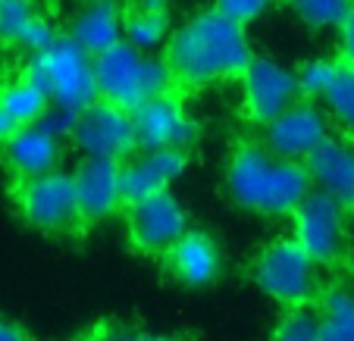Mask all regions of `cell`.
<instances>
[{
  "mask_svg": "<svg viewBox=\"0 0 354 341\" xmlns=\"http://www.w3.org/2000/svg\"><path fill=\"white\" fill-rule=\"evenodd\" d=\"M251 57L245 26L216 7L201 10L176 28L163 50L173 88L185 97L220 81H241Z\"/></svg>",
  "mask_w": 354,
  "mask_h": 341,
  "instance_id": "obj_1",
  "label": "cell"
},
{
  "mask_svg": "<svg viewBox=\"0 0 354 341\" xmlns=\"http://www.w3.org/2000/svg\"><path fill=\"white\" fill-rule=\"evenodd\" d=\"M226 197L254 216H292L314 191L310 173L301 160L276 157L261 138H239L226 160Z\"/></svg>",
  "mask_w": 354,
  "mask_h": 341,
  "instance_id": "obj_2",
  "label": "cell"
},
{
  "mask_svg": "<svg viewBox=\"0 0 354 341\" xmlns=\"http://www.w3.org/2000/svg\"><path fill=\"white\" fill-rule=\"evenodd\" d=\"M326 269L301 248L298 241L276 238L270 244H263L251 260V279L261 288L270 301L282 304V307H317L326 291L323 282Z\"/></svg>",
  "mask_w": 354,
  "mask_h": 341,
  "instance_id": "obj_3",
  "label": "cell"
},
{
  "mask_svg": "<svg viewBox=\"0 0 354 341\" xmlns=\"http://www.w3.org/2000/svg\"><path fill=\"white\" fill-rule=\"evenodd\" d=\"M22 72L44 88L50 104L69 110H85L94 101H100L97 72H94V57L82 44H75L66 32H60L44 50L26 57Z\"/></svg>",
  "mask_w": 354,
  "mask_h": 341,
  "instance_id": "obj_4",
  "label": "cell"
},
{
  "mask_svg": "<svg viewBox=\"0 0 354 341\" xmlns=\"http://www.w3.org/2000/svg\"><path fill=\"white\" fill-rule=\"evenodd\" d=\"M94 72H97L100 97L129 113L173 88L163 57H151L147 50H138L129 41H120L107 54L94 57Z\"/></svg>",
  "mask_w": 354,
  "mask_h": 341,
  "instance_id": "obj_5",
  "label": "cell"
},
{
  "mask_svg": "<svg viewBox=\"0 0 354 341\" xmlns=\"http://www.w3.org/2000/svg\"><path fill=\"white\" fill-rule=\"evenodd\" d=\"M13 204L26 226L38 228L44 235H82V210L75 194V175L54 169V173L35 175V179L13 182Z\"/></svg>",
  "mask_w": 354,
  "mask_h": 341,
  "instance_id": "obj_6",
  "label": "cell"
},
{
  "mask_svg": "<svg viewBox=\"0 0 354 341\" xmlns=\"http://www.w3.org/2000/svg\"><path fill=\"white\" fill-rule=\"evenodd\" d=\"M348 213L323 191H310L292 213V238L308 251L326 273H339L351 263Z\"/></svg>",
  "mask_w": 354,
  "mask_h": 341,
  "instance_id": "obj_7",
  "label": "cell"
},
{
  "mask_svg": "<svg viewBox=\"0 0 354 341\" xmlns=\"http://www.w3.org/2000/svg\"><path fill=\"white\" fill-rule=\"evenodd\" d=\"M69 141L82 157L126 163L129 157L138 154V135H135L132 113L104 101V97L79 113Z\"/></svg>",
  "mask_w": 354,
  "mask_h": 341,
  "instance_id": "obj_8",
  "label": "cell"
},
{
  "mask_svg": "<svg viewBox=\"0 0 354 341\" xmlns=\"http://www.w3.org/2000/svg\"><path fill=\"white\" fill-rule=\"evenodd\" d=\"M122 216H126L129 244L145 257H163L188 228L185 207L169 191L147 194L126 204Z\"/></svg>",
  "mask_w": 354,
  "mask_h": 341,
  "instance_id": "obj_9",
  "label": "cell"
},
{
  "mask_svg": "<svg viewBox=\"0 0 354 341\" xmlns=\"http://www.w3.org/2000/svg\"><path fill=\"white\" fill-rule=\"evenodd\" d=\"M132 122L138 135V150H192L201 141V126L188 116L185 94H179L176 88L135 107Z\"/></svg>",
  "mask_w": 354,
  "mask_h": 341,
  "instance_id": "obj_10",
  "label": "cell"
},
{
  "mask_svg": "<svg viewBox=\"0 0 354 341\" xmlns=\"http://www.w3.org/2000/svg\"><path fill=\"white\" fill-rule=\"evenodd\" d=\"M241 113L254 126H267L279 113H286L292 104H298L301 81L298 72L279 66L270 57H251L245 75H241Z\"/></svg>",
  "mask_w": 354,
  "mask_h": 341,
  "instance_id": "obj_11",
  "label": "cell"
},
{
  "mask_svg": "<svg viewBox=\"0 0 354 341\" xmlns=\"http://www.w3.org/2000/svg\"><path fill=\"white\" fill-rule=\"evenodd\" d=\"M329 113L320 110V101H310V97H301L298 104L279 113L273 122L261 126V141L273 150L276 157H286V160H308L323 141L333 135L329 126Z\"/></svg>",
  "mask_w": 354,
  "mask_h": 341,
  "instance_id": "obj_12",
  "label": "cell"
},
{
  "mask_svg": "<svg viewBox=\"0 0 354 341\" xmlns=\"http://www.w3.org/2000/svg\"><path fill=\"white\" fill-rule=\"evenodd\" d=\"M75 194H79L82 226L85 232L97 222L113 220L122 213L126 197H122V163L100 160V157H82L75 166Z\"/></svg>",
  "mask_w": 354,
  "mask_h": 341,
  "instance_id": "obj_13",
  "label": "cell"
},
{
  "mask_svg": "<svg viewBox=\"0 0 354 341\" xmlns=\"http://www.w3.org/2000/svg\"><path fill=\"white\" fill-rule=\"evenodd\" d=\"M314 191L329 194L348 216L354 213V144L348 135H329L304 160Z\"/></svg>",
  "mask_w": 354,
  "mask_h": 341,
  "instance_id": "obj_14",
  "label": "cell"
},
{
  "mask_svg": "<svg viewBox=\"0 0 354 341\" xmlns=\"http://www.w3.org/2000/svg\"><path fill=\"white\" fill-rule=\"evenodd\" d=\"M163 269L169 279L182 282L185 288H207L220 279L223 269V257H220V244L210 232L204 228H185L179 241L160 257Z\"/></svg>",
  "mask_w": 354,
  "mask_h": 341,
  "instance_id": "obj_15",
  "label": "cell"
},
{
  "mask_svg": "<svg viewBox=\"0 0 354 341\" xmlns=\"http://www.w3.org/2000/svg\"><path fill=\"white\" fill-rule=\"evenodd\" d=\"M0 160L10 169L13 182L35 179V175L54 173L60 169L63 160V141L41 128L38 122L32 126H19L10 138L0 141Z\"/></svg>",
  "mask_w": 354,
  "mask_h": 341,
  "instance_id": "obj_16",
  "label": "cell"
},
{
  "mask_svg": "<svg viewBox=\"0 0 354 341\" xmlns=\"http://www.w3.org/2000/svg\"><path fill=\"white\" fill-rule=\"evenodd\" d=\"M188 166V150H138L122 163V197L126 204L147 197V194L169 191L176 179Z\"/></svg>",
  "mask_w": 354,
  "mask_h": 341,
  "instance_id": "obj_17",
  "label": "cell"
},
{
  "mask_svg": "<svg viewBox=\"0 0 354 341\" xmlns=\"http://www.w3.org/2000/svg\"><path fill=\"white\" fill-rule=\"evenodd\" d=\"M66 35L91 57L107 54L126 41L122 35V0H82L66 22Z\"/></svg>",
  "mask_w": 354,
  "mask_h": 341,
  "instance_id": "obj_18",
  "label": "cell"
},
{
  "mask_svg": "<svg viewBox=\"0 0 354 341\" xmlns=\"http://www.w3.org/2000/svg\"><path fill=\"white\" fill-rule=\"evenodd\" d=\"M57 26L38 0H3L0 7V44L32 57L57 38Z\"/></svg>",
  "mask_w": 354,
  "mask_h": 341,
  "instance_id": "obj_19",
  "label": "cell"
},
{
  "mask_svg": "<svg viewBox=\"0 0 354 341\" xmlns=\"http://www.w3.org/2000/svg\"><path fill=\"white\" fill-rule=\"evenodd\" d=\"M122 35L138 50H154L169 41V3L167 0H122Z\"/></svg>",
  "mask_w": 354,
  "mask_h": 341,
  "instance_id": "obj_20",
  "label": "cell"
},
{
  "mask_svg": "<svg viewBox=\"0 0 354 341\" xmlns=\"http://www.w3.org/2000/svg\"><path fill=\"white\" fill-rule=\"evenodd\" d=\"M0 110L7 113V119L19 126H32L50 110V97L44 94V88L35 85L26 72H16L10 79L0 81Z\"/></svg>",
  "mask_w": 354,
  "mask_h": 341,
  "instance_id": "obj_21",
  "label": "cell"
},
{
  "mask_svg": "<svg viewBox=\"0 0 354 341\" xmlns=\"http://www.w3.org/2000/svg\"><path fill=\"white\" fill-rule=\"evenodd\" d=\"M317 341H354V291L329 285L317 304Z\"/></svg>",
  "mask_w": 354,
  "mask_h": 341,
  "instance_id": "obj_22",
  "label": "cell"
},
{
  "mask_svg": "<svg viewBox=\"0 0 354 341\" xmlns=\"http://www.w3.org/2000/svg\"><path fill=\"white\" fill-rule=\"evenodd\" d=\"M320 104L326 107L329 119L351 138L354 135V63L335 57V69L329 79L326 91H323Z\"/></svg>",
  "mask_w": 354,
  "mask_h": 341,
  "instance_id": "obj_23",
  "label": "cell"
},
{
  "mask_svg": "<svg viewBox=\"0 0 354 341\" xmlns=\"http://www.w3.org/2000/svg\"><path fill=\"white\" fill-rule=\"evenodd\" d=\"M351 3L354 0H282L279 7L308 28H339Z\"/></svg>",
  "mask_w": 354,
  "mask_h": 341,
  "instance_id": "obj_24",
  "label": "cell"
},
{
  "mask_svg": "<svg viewBox=\"0 0 354 341\" xmlns=\"http://www.w3.org/2000/svg\"><path fill=\"white\" fill-rule=\"evenodd\" d=\"M270 341H317V307H288Z\"/></svg>",
  "mask_w": 354,
  "mask_h": 341,
  "instance_id": "obj_25",
  "label": "cell"
},
{
  "mask_svg": "<svg viewBox=\"0 0 354 341\" xmlns=\"http://www.w3.org/2000/svg\"><path fill=\"white\" fill-rule=\"evenodd\" d=\"M335 69V57H317V60H308L298 69V81H301V94L310 97V101H320L323 91H326L329 79H333Z\"/></svg>",
  "mask_w": 354,
  "mask_h": 341,
  "instance_id": "obj_26",
  "label": "cell"
},
{
  "mask_svg": "<svg viewBox=\"0 0 354 341\" xmlns=\"http://www.w3.org/2000/svg\"><path fill=\"white\" fill-rule=\"evenodd\" d=\"M279 3H282V0H214V7L220 10V13L232 16V19L241 22V26L261 19L267 10L279 7Z\"/></svg>",
  "mask_w": 354,
  "mask_h": 341,
  "instance_id": "obj_27",
  "label": "cell"
},
{
  "mask_svg": "<svg viewBox=\"0 0 354 341\" xmlns=\"http://www.w3.org/2000/svg\"><path fill=\"white\" fill-rule=\"evenodd\" d=\"M100 341H185L179 335H157V332H132L122 326H100Z\"/></svg>",
  "mask_w": 354,
  "mask_h": 341,
  "instance_id": "obj_28",
  "label": "cell"
},
{
  "mask_svg": "<svg viewBox=\"0 0 354 341\" xmlns=\"http://www.w3.org/2000/svg\"><path fill=\"white\" fill-rule=\"evenodd\" d=\"M339 57L348 63H354V3L339 26Z\"/></svg>",
  "mask_w": 354,
  "mask_h": 341,
  "instance_id": "obj_29",
  "label": "cell"
},
{
  "mask_svg": "<svg viewBox=\"0 0 354 341\" xmlns=\"http://www.w3.org/2000/svg\"><path fill=\"white\" fill-rule=\"evenodd\" d=\"M0 341H32V338L26 335L22 326H16L10 320H0Z\"/></svg>",
  "mask_w": 354,
  "mask_h": 341,
  "instance_id": "obj_30",
  "label": "cell"
},
{
  "mask_svg": "<svg viewBox=\"0 0 354 341\" xmlns=\"http://www.w3.org/2000/svg\"><path fill=\"white\" fill-rule=\"evenodd\" d=\"M13 132H16V126L7 119V113L0 110V141H3V138H10V135H13Z\"/></svg>",
  "mask_w": 354,
  "mask_h": 341,
  "instance_id": "obj_31",
  "label": "cell"
},
{
  "mask_svg": "<svg viewBox=\"0 0 354 341\" xmlns=\"http://www.w3.org/2000/svg\"><path fill=\"white\" fill-rule=\"evenodd\" d=\"M79 341H100V332H91V335H85V338H79Z\"/></svg>",
  "mask_w": 354,
  "mask_h": 341,
  "instance_id": "obj_32",
  "label": "cell"
},
{
  "mask_svg": "<svg viewBox=\"0 0 354 341\" xmlns=\"http://www.w3.org/2000/svg\"><path fill=\"white\" fill-rule=\"evenodd\" d=\"M0 7H3V0H0Z\"/></svg>",
  "mask_w": 354,
  "mask_h": 341,
  "instance_id": "obj_33",
  "label": "cell"
}]
</instances>
